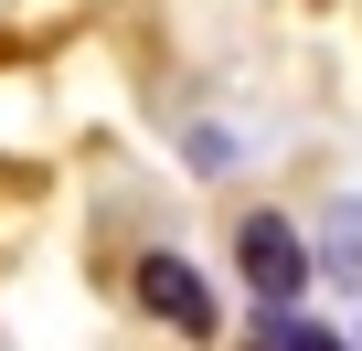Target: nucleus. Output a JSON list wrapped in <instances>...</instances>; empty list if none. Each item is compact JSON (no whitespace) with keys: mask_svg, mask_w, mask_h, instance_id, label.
Listing matches in <instances>:
<instances>
[{"mask_svg":"<svg viewBox=\"0 0 362 351\" xmlns=\"http://www.w3.org/2000/svg\"><path fill=\"white\" fill-rule=\"evenodd\" d=\"M235 266H245L256 309H298V298H309V245H298L288 213H245V224H235Z\"/></svg>","mask_w":362,"mask_h":351,"instance_id":"f257e3e1","label":"nucleus"},{"mask_svg":"<svg viewBox=\"0 0 362 351\" xmlns=\"http://www.w3.org/2000/svg\"><path fill=\"white\" fill-rule=\"evenodd\" d=\"M139 309H149V319H170L181 340H214V319H224L192 256H139Z\"/></svg>","mask_w":362,"mask_h":351,"instance_id":"f03ea898","label":"nucleus"},{"mask_svg":"<svg viewBox=\"0 0 362 351\" xmlns=\"http://www.w3.org/2000/svg\"><path fill=\"white\" fill-rule=\"evenodd\" d=\"M309 277H341V287H362V203H330V213H320Z\"/></svg>","mask_w":362,"mask_h":351,"instance_id":"7ed1b4c3","label":"nucleus"}]
</instances>
